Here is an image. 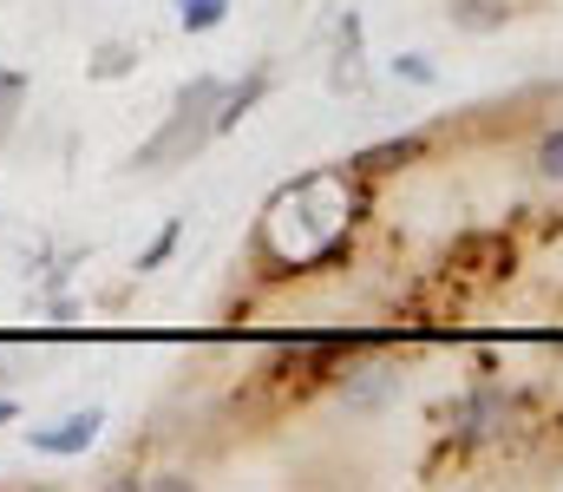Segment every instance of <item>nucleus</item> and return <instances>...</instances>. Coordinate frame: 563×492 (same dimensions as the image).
Wrapping results in <instances>:
<instances>
[{"label": "nucleus", "mask_w": 563, "mask_h": 492, "mask_svg": "<svg viewBox=\"0 0 563 492\" xmlns=\"http://www.w3.org/2000/svg\"><path fill=\"white\" fill-rule=\"evenodd\" d=\"M347 223H354L347 177H334V171L301 177L295 190H282L276 210H269V250L288 270H308V263H321V256H334L347 243Z\"/></svg>", "instance_id": "nucleus-1"}, {"label": "nucleus", "mask_w": 563, "mask_h": 492, "mask_svg": "<svg viewBox=\"0 0 563 492\" xmlns=\"http://www.w3.org/2000/svg\"><path fill=\"white\" fill-rule=\"evenodd\" d=\"M210 106H223V86H217V79H197V86L177 99V119L139 152V164H170V158H184V152H197V145L217 132V112H210Z\"/></svg>", "instance_id": "nucleus-2"}, {"label": "nucleus", "mask_w": 563, "mask_h": 492, "mask_svg": "<svg viewBox=\"0 0 563 492\" xmlns=\"http://www.w3.org/2000/svg\"><path fill=\"white\" fill-rule=\"evenodd\" d=\"M99 427H106V414H99V407H86V414H66V420H53V427H33V453L73 460V453H86V447L99 440Z\"/></svg>", "instance_id": "nucleus-3"}, {"label": "nucleus", "mask_w": 563, "mask_h": 492, "mask_svg": "<svg viewBox=\"0 0 563 492\" xmlns=\"http://www.w3.org/2000/svg\"><path fill=\"white\" fill-rule=\"evenodd\" d=\"M445 13H452V26H465V33H498V26L511 20V0H445Z\"/></svg>", "instance_id": "nucleus-4"}, {"label": "nucleus", "mask_w": 563, "mask_h": 492, "mask_svg": "<svg viewBox=\"0 0 563 492\" xmlns=\"http://www.w3.org/2000/svg\"><path fill=\"white\" fill-rule=\"evenodd\" d=\"M223 13H230V0H177V20H184L190 33H210Z\"/></svg>", "instance_id": "nucleus-5"}, {"label": "nucleus", "mask_w": 563, "mask_h": 492, "mask_svg": "<svg viewBox=\"0 0 563 492\" xmlns=\"http://www.w3.org/2000/svg\"><path fill=\"white\" fill-rule=\"evenodd\" d=\"M177 237H184V230H177V223H164V230H157V243H151V250L139 256V270H157V263H164V256L177 250Z\"/></svg>", "instance_id": "nucleus-6"}, {"label": "nucleus", "mask_w": 563, "mask_h": 492, "mask_svg": "<svg viewBox=\"0 0 563 492\" xmlns=\"http://www.w3.org/2000/svg\"><path fill=\"white\" fill-rule=\"evenodd\" d=\"M413 152H420V139H400V145H380V152H367L361 164H367V171H387L394 158H413Z\"/></svg>", "instance_id": "nucleus-7"}, {"label": "nucleus", "mask_w": 563, "mask_h": 492, "mask_svg": "<svg viewBox=\"0 0 563 492\" xmlns=\"http://www.w3.org/2000/svg\"><path fill=\"white\" fill-rule=\"evenodd\" d=\"M538 171H544V177H558V184H563V132H551V139L538 145Z\"/></svg>", "instance_id": "nucleus-8"}, {"label": "nucleus", "mask_w": 563, "mask_h": 492, "mask_svg": "<svg viewBox=\"0 0 563 492\" xmlns=\"http://www.w3.org/2000/svg\"><path fill=\"white\" fill-rule=\"evenodd\" d=\"M7 420H13V401H7V394H0V427H7Z\"/></svg>", "instance_id": "nucleus-9"}]
</instances>
